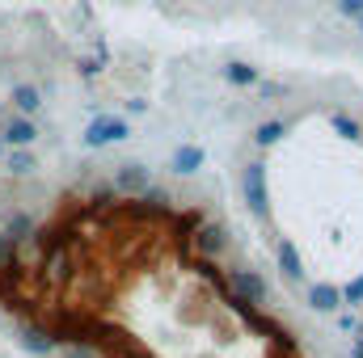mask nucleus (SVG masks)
<instances>
[{"label": "nucleus", "instance_id": "obj_1", "mask_svg": "<svg viewBox=\"0 0 363 358\" xmlns=\"http://www.w3.org/2000/svg\"><path fill=\"white\" fill-rule=\"evenodd\" d=\"M114 190H118V194H148V190H152V178H148L144 165H123V169L114 173Z\"/></svg>", "mask_w": 363, "mask_h": 358}, {"label": "nucleus", "instance_id": "obj_2", "mask_svg": "<svg viewBox=\"0 0 363 358\" xmlns=\"http://www.w3.org/2000/svg\"><path fill=\"white\" fill-rule=\"evenodd\" d=\"M0 139H4L9 148H30V144L38 139V131H34V122H30L26 114H13V118L4 122V131H0Z\"/></svg>", "mask_w": 363, "mask_h": 358}, {"label": "nucleus", "instance_id": "obj_3", "mask_svg": "<svg viewBox=\"0 0 363 358\" xmlns=\"http://www.w3.org/2000/svg\"><path fill=\"white\" fill-rule=\"evenodd\" d=\"M123 135H127V122H123V118H97L89 127V135H85V144H89V148H101V144L123 139Z\"/></svg>", "mask_w": 363, "mask_h": 358}, {"label": "nucleus", "instance_id": "obj_4", "mask_svg": "<svg viewBox=\"0 0 363 358\" xmlns=\"http://www.w3.org/2000/svg\"><path fill=\"white\" fill-rule=\"evenodd\" d=\"M233 282H237V291H241L245 299H254V304H267V295H271V291H267V278H262L258 270H237Z\"/></svg>", "mask_w": 363, "mask_h": 358}, {"label": "nucleus", "instance_id": "obj_5", "mask_svg": "<svg viewBox=\"0 0 363 358\" xmlns=\"http://www.w3.org/2000/svg\"><path fill=\"white\" fill-rule=\"evenodd\" d=\"M245 202H250L258 215H267V181H262V169H258V165L245 169Z\"/></svg>", "mask_w": 363, "mask_h": 358}, {"label": "nucleus", "instance_id": "obj_6", "mask_svg": "<svg viewBox=\"0 0 363 358\" xmlns=\"http://www.w3.org/2000/svg\"><path fill=\"white\" fill-rule=\"evenodd\" d=\"M308 299H313V308H321V312H338V308H342V291L330 287V282L308 287Z\"/></svg>", "mask_w": 363, "mask_h": 358}, {"label": "nucleus", "instance_id": "obj_7", "mask_svg": "<svg viewBox=\"0 0 363 358\" xmlns=\"http://www.w3.org/2000/svg\"><path fill=\"white\" fill-rule=\"evenodd\" d=\"M38 105H43V101H38V89H34V85H17V89H13V110H17V114L30 118Z\"/></svg>", "mask_w": 363, "mask_h": 358}, {"label": "nucleus", "instance_id": "obj_8", "mask_svg": "<svg viewBox=\"0 0 363 358\" xmlns=\"http://www.w3.org/2000/svg\"><path fill=\"white\" fill-rule=\"evenodd\" d=\"M4 165H9V173L26 178V173H34V152H30V148H13V152L4 156Z\"/></svg>", "mask_w": 363, "mask_h": 358}, {"label": "nucleus", "instance_id": "obj_9", "mask_svg": "<svg viewBox=\"0 0 363 358\" xmlns=\"http://www.w3.org/2000/svg\"><path fill=\"white\" fill-rule=\"evenodd\" d=\"M174 165H178V173H194L199 165H203V148H194V144H186L174 152Z\"/></svg>", "mask_w": 363, "mask_h": 358}, {"label": "nucleus", "instance_id": "obj_10", "mask_svg": "<svg viewBox=\"0 0 363 358\" xmlns=\"http://www.w3.org/2000/svg\"><path fill=\"white\" fill-rule=\"evenodd\" d=\"M279 266L287 270V278H304V266H300V258H296L291 245H279Z\"/></svg>", "mask_w": 363, "mask_h": 358}, {"label": "nucleus", "instance_id": "obj_11", "mask_svg": "<svg viewBox=\"0 0 363 358\" xmlns=\"http://www.w3.org/2000/svg\"><path fill=\"white\" fill-rule=\"evenodd\" d=\"M233 85H254V68H245V64H228V72H224Z\"/></svg>", "mask_w": 363, "mask_h": 358}, {"label": "nucleus", "instance_id": "obj_12", "mask_svg": "<svg viewBox=\"0 0 363 358\" xmlns=\"http://www.w3.org/2000/svg\"><path fill=\"white\" fill-rule=\"evenodd\" d=\"M279 135H283V127H279V122H267V127L258 131V144H274Z\"/></svg>", "mask_w": 363, "mask_h": 358}, {"label": "nucleus", "instance_id": "obj_13", "mask_svg": "<svg viewBox=\"0 0 363 358\" xmlns=\"http://www.w3.org/2000/svg\"><path fill=\"white\" fill-rule=\"evenodd\" d=\"M338 8H342L347 17H355V21L363 17V0H338Z\"/></svg>", "mask_w": 363, "mask_h": 358}, {"label": "nucleus", "instance_id": "obj_14", "mask_svg": "<svg viewBox=\"0 0 363 358\" xmlns=\"http://www.w3.org/2000/svg\"><path fill=\"white\" fill-rule=\"evenodd\" d=\"M359 299H363V278H359V282H351V287L342 291V304H359Z\"/></svg>", "mask_w": 363, "mask_h": 358}, {"label": "nucleus", "instance_id": "obj_15", "mask_svg": "<svg viewBox=\"0 0 363 358\" xmlns=\"http://www.w3.org/2000/svg\"><path fill=\"white\" fill-rule=\"evenodd\" d=\"M351 358H363V337L355 342V350H351Z\"/></svg>", "mask_w": 363, "mask_h": 358}, {"label": "nucleus", "instance_id": "obj_16", "mask_svg": "<svg viewBox=\"0 0 363 358\" xmlns=\"http://www.w3.org/2000/svg\"><path fill=\"white\" fill-rule=\"evenodd\" d=\"M0 156H4V139H0Z\"/></svg>", "mask_w": 363, "mask_h": 358}, {"label": "nucleus", "instance_id": "obj_17", "mask_svg": "<svg viewBox=\"0 0 363 358\" xmlns=\"http://www.w3.org/2000/svg\"><path fill=\"white\" fill-rule=\"evenodd\" d=\"M359 30H363V17H359Z\"/></svg>", "mask_w": 363, "mask_h": 358}]
</instances>
